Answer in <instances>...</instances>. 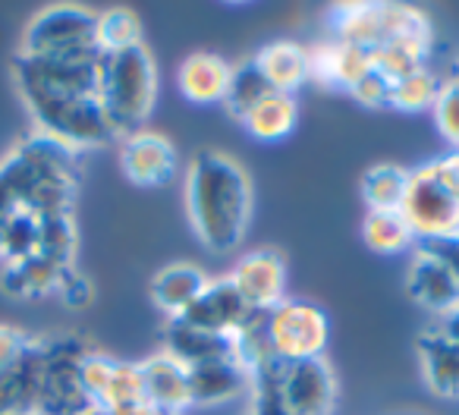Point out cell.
<instances>
[{
    "instance_id": "f546056e",
    "label": "cell",
    "mask_w": 459,
    "mask_h": 415,
    "mask_svg": "<svg viewBox=\"0 0 459 415\" xmlns=\"http://www.w3.org/2000/svg\"><path fill=\"white\" fill-rule=\"evenodd\" d=\"M73 252H76V227L70 214H51L39 220V255L73 268Z\"/></svg>"
},
{
    "instance_id": "836d02e7",
    "label": "cell",
    "mask_w": 459,
    "mask_h": 415,
    "mask_svg": "<svg viewBox=\"0 0 459 415\" xmlns=\"http://www.w3.org/2000/svg\"><path fill=\"white\" fill-rule=\"evenodd\" d=\"M117 359L104 356V352H85L82 365H79V381H82V390L89 393V400L98 406V400L104 396L110 381V371H114Z\"/></svg>"
},
{
    "instance_id": "3957f363",
    "label": "cell",
    "mask_w": 459,
    "mask_h": 415,
    "mask_svg": "<svg viewBox=\"0 0 459 415\" xmlns=\"http://www.w3.org/2000/svg\"><path fill=\"white\" fill-rule=\"evenodd\" d=\"M252 390L274 396L287 415H331L337 402V381L325 356L308 362L264 365L252 375Z\"/></svg>"
},
{
    "instance_id": "b9f144b4",
    "label": "cell",
    "mask_w": 459,
    "mask_h": 415,
    "mask_svg": "<svg viewBox=\"0 0 459 415\" xmlns=\"http://www.w3.org/2000/svg\"><path fill=\"white\" fill-rule=\"evenodd\" d=\"M108 415H164V412H160V409H154L152 402H133V406L110 409Z\"/></svg>"
},
{
    "instance_id": "8d00e7d4",
    "label": "cell",
    "mask_w": 459,
    "mask_h": 415,
    "mask_svg": "<svg viewBox=\"0 0 459 415\" xmlns=\"http://www.w3.org/2000/svg\"><path fill=\"white\" fill-rule=\"evenodd\" d=\"M29 343H32V337H26L20 327L0 324V368H4V365H10L13 359H20L22 352H26Z\"/></svg>"
},
{
    "instance_id": "ba28073f",
    "label": "cell",
    "mask_w": 459,
    "mask_h": 415,
    "mask_svg": "<svg viewBox=\"0 0 459 415\" xmlns=\"http://www.w3.org/2000/svg\"><path fill=\"white\" fill-rule=\"evenodd\" d=\"M85 346L79 340H54L48 343V365H45V387L35 415H85L95 409L89 393L79 381V365H82Z\"/></svg>"
},
{
    "instance_id": "9a60e30c",
    "label": "cell",
    "mask_w": 459,
    "mask_h": 415,
    "mask_svg": "<svg viewBox=\"0 0 459 415\" xmlns=\"http://www.w3.org/2000/svg\"><path fill=\"white\" fill-rule=\"evenodd\" d=\"M164 352L186 365V368H202L211 362H230L237 359V340L221 337V333L202 331L183 318H167L164 331Z\"/></svg>"
},
{
    "instance_id": "4dcf8cb0",
    "label": "cell",
    "mask_w": 459,
    "mask_h": 415,
    "mask_svg": "<svg viewBox=\"0 0 459 415\" xmlns=\"http://www.w3.org/2000/svg\"><path fill=\"white\" fill-rule=\"evenodd\" d=\"M437 91H440V79L431 76L428 70H419L412 76L394 82V89H390V108L406 110V114L431 110L434 101H437Z\"/></svg>"
},
{
    "instance_id": "4316f807",
    "label": "cell",
    "mask_w": 459,
    "mask_h": 415,
    "mask_svg": "<svg viewBox=\"0 0 459 415\" xmlns=\"http://www.w3.org/2000/svg\"><path fill=\"white\" fill-rule=\"evenodd\" d=\"M409 170L396 164H377L362 177V198L368 212H400L406 195Z\"/></svg>"
},
{
    "instance_id": "ffe728a7",
    "label": "cell",
    "mask_w": 459,
    "mask_h": 415,
    "mask_svg": "<svg viewBox=\"0 0 459 415\" xmlns=\"http://www.w3.org/2000/svg\"><path fill=\"white\" fill-rule=\"evenodd\" d=\"M204 287H208V274L202 268H195L189 262H177L154 274L152 299L167 318H183L192 308V302L204 293Z\"/></svg>"
},
{
    "instance_id": "7402d4cb",
    "label": "cell",
    "mask_w": 459,
    "mask_h": 415,
    "mask_svg": "<svg viewBox=\"0 0 459 415\" xmlns=\"http://www.w3.org/2000/svg\"><path fill=\"white\" fill-rule=\"evenodd\" d=\"M428 51H431V35H400V39H387L371 48V64L387 82H400L425 70Z\"/></svg>"
},
{
    "instance_id": "603a6c76",
    "label": "cell",
    "mask_w": 459,
    "mask_h": 415,
    "mask_svg": "<svg viewBox=\"0 0 459 415\" xmlns=\"http://www.w3.org/2000/svg\"><path fill=\"white\" fill-rule=\"evenodd\" d=\"M66 268L45 255H29L20 262L4 264V274H0V287L7 290L10 296H45L54 293L64 281Z\"/></svg>"
},
{
    "instance_id": "2e32d148",
    "label": "cell",
    "mask_w": 459,
    "mask_h": 415,
    "mask_svg": "<svg viewBox=\"0 0 459 415\" xmlns=\"http://www.w3.org/2000/svg\"><path fill=\"white\" fill-rule=\"evenodd\" d=\"M142 381H145V402L160 409L164 415H179L189 409V368L170 352L160 350L158 356L139 362Z\"/></svg>"
},
{
    "instance_id": "7bdbcfd3",
    "label": "cell",
    "mask_w": 459,
    "mask_h": 415,
    "mask_svg": "<svg viewBox=\"0 0 459 415\" xmlns=\"http://www.w3.org/2000/svg\"><path fill=\"white\" fill-rule=\"evenodd\" d=\"M85 415H108V412H104V409H98V406H95V409H91V412H85Z\"/></svg>"
},
{
    "instance_id": "e575fe53",
    "label": "cell",
    "mask_w": 459,
    "mask_h": 415,
    "mask_svg": "<svg viewBox=\"0 0 459 415\" xmlns=\"http://www.w3.org/2000/svg\"><path fill=\"white\" fill-rule=\"evenodd\" d=\"M390 89H394V82H387L381 73L371 70L350 95L356 98L359 104H365V108H390Z\"/></svg>"
},
{
    "instance_id": "8fae6325",
    "label": "cell",
    "mask_w": 459,
    "mask_h": 415,
    "mask_svg": "<svg viewBox=\"0 0 459 415\" xmlns=\"http://www.w3.org/2000/svg\"><path fill=\"white\" fill-rule=\"evenodd\" d=\"M233 287L243 293V299L249 302L255 312H268L277 302L287 299V264L277 249H255L249 255H243L230 274Z\"/></svg>"
},
{
    "instance_id": "83f0119b",
    "label": "cell",
    "mask_w": 459,
    "mask_h": 415,
    "mask_svg": "<svg viewBox=\"0 0 459 415\" xmlns=\"http://www.w3.org/2000/svg\"><path fill=\"white\" fill-rule=\"evenodd\" d=\"M271 91L274 89L268 85V79L258 70L255 60H243L239 66H233V76H230V89H227L223 104H227V110L237 117V120H243V117L249 114L262 98H268Z\"/></svg>"
},
{
    "instance_id": "44dd1931",
    "label": "cell",
    "mask_w": 459,
    "mask_h": 415,
    "mask_svg": "<svg viewBox=\"0 0 459 415\" xmlns=\"http://www.w3.org/2000/svg\"><path fill=\"white\" fill-rule=\"evenodd\" d=\"M258 70L264 73L268 85L281 95H296L302 85L312 79L308 70V48L296 45V41H271L252 57Z\"/></svg>"
},
{
    "instance_id": "4fadbf2b",
    "label": "cell",
    "mask_w": 459,
    "mask_h": 415,
    "mask_svg": "<svg viewBox=\"0 0 459 415\" xmlns=\"http://www.w3.org/2000/svg\"><path fill=\"white\" fill-rule=\"evenodd\" d=\"M308 70H312L315 82L352 91L375 70V64H371V51L333 39L308 48Z\"/></svg>"
},
{
    "instance_id": "277c9868",
    "label": "cell",
    "mask_w": 459,
    "mask_h": 415,
    "mask_svg": "<svg viewBox=\"0 0 459 415\" xmlns=\"http://www.w3.org/2000/svg\"><path fill=\"white\" fill-rule=\"evenodd\" d=\"M98 13L73 4H57L29 20L22 32L20 54L41 60H95L98 48Z\"/></svg>"
},
{
    "instance_id": "ee69618b",
    "label": "cell",
    "mask_w": 459,
    "mask_h": 415,
    "mask_svg": "<svg viewBox=\"0 0 459 415\" xmlns=\"http://www.w3.org/2000/svg\"><path fill=\"white\" fill-rule=\"evenodd\" d=\"M453 79H456V82H459V64H456V76H453Z\"/></svg>"
},
{
    "instance_id": "6da1fadb",
    "label": "cell",
    "mask_w": 459,
    "mask_h": 415,
    "mask_svg": "<svg viewBox=\"0 0 459 415\" xmlns=\"http://www.w3.org/2000/svg\"><path fill=\"white\" fill-rule=\"evenodd\" d=\"M186 214L211 252H233L252 220V179L237 158L202 148L186 170Z\"/></svg>"
},
{
    "instance_id": "8992f818",
    "label": "cell",
    "mask_w": 459,
    "mask_h": 415,
    "mask_svg": "<svg viewBox=\"0 0 459 415\" xmlns=\"http://www.w3.org/2000/svg\"><path fill=\"white\" fill-rule=\"evenodd\" d=\"M41 135H51L54 142L66 145L70 151L79 148H101L108 142L120 139L110 123L108 110L101 108L98 95L82 98H48V101L26 104Z\"/></svg>"
},
{
    "instance_id": "9c48e42d",
    "label": "cell",
    "mask_w": 459,
    "mask_h": 415,
    "mask_svg": "<svg viewBox=\"0 0 459 415\" xmlns=\"http://www.w3.org/2000/svg\"><path fill=\"white\" fill-rule=\"evenodd\" d=\"M48 343L32 340L20 359L0 368V415H35L45 387Z\"/></svg>"
},
{
    "instance_id": "f35d334b",
    "label": "cell",
    "mask_w": 459,
    "mask_h": 415,
    "mask_svg": "<svg viewBox=\"0 0 459 415\" xmlns=\"http://www.w3.org/2000/svg\"><path fill=\"white\" fill-rule=\"evenodd\" d=\"M437 170L444 173V179L450 183V189L456 192V198H459V151L446 154V158H437Z\"/></svg>"
},
{
    "instance_id": "5bb4252c",
    "label": "cell",
    "mask_w": 459,
    "mask_h": 415,
    "mask_svg": "<svg viewBox=\"0 0 459 415\" xmlns=\"http://www.w3.org/2000/svg\"><path fill=\"white\" fill-rule=\"evenodd\" d=\"M406 290L421 308L434 312L437 318H444L446 312H453L459 306V281L440 258H434L421 246L415 249L412 264H409Z\"/></svg>"
},
{
    "instance_id": "52a82bcc",
    "label": "cell",
    "mask_w": 459,
    "mask_h": 415,
    "mask_svg": "<svg viewBox=\"0 0 459 415\" xmlns=\"http://www.w3.org/2000/svg\"><path fill=\"white\" fill-rule=\"evenodd\" d=\"M264 333L277 362H308L327 350L331 324L318 306L306 299H283L264 312Z\"/></svg>"
},
{
    "instance_id": "ac0fdd59",
    "label": "cell",
    "mask_w": 459,
    "mask_h": 415,
    "mask_svg": "<svg viewBox=\"0 0 459 415\" xmlns=\"http://www.w3.org/2000/svg\"><path fill=\"white\" fill-rule=\"evenodd\" d=\"M252 390V375L237 362H211L189 368V402L192 406H227Z\"/></svg>"
},
{
    "instance_id": "74e56055",
    "label": "cell",
    "mask_w": 459,
    "mask_h": 415,
    "mask_svg": "<svg viewBox=\"0 0 459 415\" xmlns=\"http://www.w3.org/2000/svg\"><path fill=\"white\" fill-rule=\"evenodd\" d=\"M425 252H431L434 258L446 264L453 271V277L459 281V237H446V239H431V243H419Z\"/></svg>"
},
{
    "instance_id": "f1b7e54d",
    "label": "cell",
    "mask_w": 459,
    "mask_h": 415,
    "mask_svg": "<svg viewBox=\"0 0 459 415\" xmlns=\"http://www.w3.org/2000/svg\"><path fill=\"white\" fill-rule=\"evenodd\" d=\"M95 35H98V48H101V54H114V51L135 48V45H142L139 16L126 7L104 10V13H98Z\"/></svg>"
},
{
    "instance_id": "1f68e13d",
    "label": "cell",
    "mask_w": 459,
    "mask_h": 415,
    "mask_svg": "<svg viewBox=\"0 0 459 415\" xmlns=\"http://www.w3.org/2000/svg\"><path fill=\"white\" fill-rule=\"evenodd\" d=\"M133 402H145V381H142L139 362H114L108 390L98 400V409L110 412V409L133 406Z\"/></svg>"
},
{
    "instance_id": "ab89813d",
    "label": "cell",
    "mask_w": 459,
    "mask_h": 415,
    "mask_svg": "<svg viewBox=\"0 0 459 415\" xmlns=\"http://www.w3.org/2000/svg\"><path fill=\"white\" fill-rule=\"evenodd\" d=\"M249 415H287V412H283V409L277 406V400H274V396H268V393H258V390H255V400H252Z\"/></svg>"
},
{
    "instance_id": "d6a6232c",
    "label": "cell",
    "mask_w": 459,
    "mask_h": 415,
    "mask_svg": "<svg viewBox=\"0 0 459 415\" xmlns=\"http://www.w3.org/2000/svg\"><path fill=\"white\" fill-rule=\"evenodd\" d=\"M431 110H434V123H437L440 135L459 151V82L456 79L440 82L437 101H434Z\"/></svg>"
},
{
    "instance_id": "e0dca14e",
    "label": "cell",
    "mask_w": 459,
    "mask_h": 415,
    "mask_svg": "<svg viewBox=\"0 0 459 415\" xmlns=\"http://www.w3.org/2000/svg\"><path fill=\"white\" fill-rule=\"evenodd\" d=\"M230 76H233V66L221 54L195 51L179 64L177 85L186 101L192 104H223L230 89Z\"/></svg>"
},
{
    "instance_id": "484cf974",
    "label": "cell",
    "mask_w": 459,
    "mask_h": 415,
    "mask_svg": "<svg viewBox=\"0 0 459 415\" xmlns=\"http://www.w3.org/2000/svg\"><path fill=\"white\" fill-rule=\"evenodd\" d=\"M362 239L371 252L396 255L415 246V237L400 212H368L362 220Z\"/></svg>"
},
{
    "instance_id": "d590c367",
    "label": "cell",
    "mask_w": 459,
    "mask_h": 415,
    "mask_svg": "<svg viewBox=\"0 0 459 415\" xmlns=\"http://www.w3.org/2000/svg\"><path fill=\"white\" fill-rule=\"evenodd\" d=\"M57 293L64 296L66 302H70L73 308H85L91 302V283L85 281V277H79L73 268H66L64 281H60Z\"/></svg>"
},
{
    "instance_id": "30bf717a",
    "label": "cell",
    "mask_w": 459,
    "mask_h": 415,
    "mask_svg": "<svg viewBox=\"0 0 459 415\" xmlns=\"http://www.w3.org/2000/svg\"><path fill=\"white\" fill-rule=\"evenodd\" d=\"M255 315V308L243 299L233 281L230 277H217V281H208L204 293L192 302V308L183 315V321L202 327V331L221 333V337H237L249 318Z\"/></svg>"
},
{
    "instance_id": "7c38bea8",
    "label": "cell",
    "mask_w": 459,
    "mask_h": 415,
    "mask_svg": "<svg viewBox=\"0 0 459 415\" xmlns=\"http://www.w3.org/2000/svg\"><path fill=\"white\" fill-rule=\"evenodd\" d=\"M120 167L129 183L160 186L177 173V148L167 135L139 129L133 135H123Z\"/></svg>"
},
{
    "instance_id": "5b68a950",
    "label": "cell",
    "mask_w": 459,
    "mask_h": 415,
    "mask_svg": "<svg viewBox=\"0 0 459 415\" xmlns=\"http://www.w3.org/2000/svg\"><path fill=\"white\" fill-rule=\"evenodd\" d=\"M400 214L412 230L415 243L459 237V198L437 170V160L409 170Z\"/></svg>"
},
{
    "instance_id": "7a4b0ae2",
    "label": "cell",
    "mask_w": 459,
    "mask_h": 415,
    "mask_svg": "<svg viewBox=\"0 0 459 415\" xmlns=\"http://www.w3.org/2000/svg\"><path fill=\"white\" fill-rule=\"evenodd\" d=\"M98 101L108 110L117 135H133L145 126L158 101V70L145 45L101 54L98 64Z\"/></svg>"
},
{
    "instance_id": "d4e9b609",
    "label": "cell",
    "mask_w": 459,
    "mask_h": 415,
    "mask_svg": "<svg viewBox=\"0 0 459 415\" xmlns=\"http://www.w3.org/2000/svg\"><path fill=\"white\" fill-rule=\"evenodd\" d=\"M337 41L359 45L365 51L384 41V4H343L333 10Z\"/></svg>"
},
{
    "instance_id": "cb8c5ba5",
    "label": "cell",
    "mask_w": 459,
    "mask_h": 415,
    "mask_svg": "<svg viewBox=\"0 0 459 415\" xmlns=\"http://www.w3.org/2000/svg\"><path fill=\"white\" fill-rule=\"evenodd\" d=\"M296 120H299V104H296V95L271 91V95L262 98V101H258L239 123L249 129L252 139L281 142L296 129Z\"/></svg>"
},
{
    "instance_id": "60d3db41",
    "label": "cell",
    "mask_w": 459,
    "mask_h": 415,
    "mask_svg": "<svg viewBox=\"0 0 459 415\" xmlns=\"http://www.w3.org/2000/svg\"><path fill=\"white\" fill-rule=\"evenodd\" d=\"M437 331L444 333V337H450L453 343H459V306L453 308V312H446L444 318H437Z\"/></svg>"
},
{
    "instance_id": "d6986e66",
    "label": "cell",
    "mask_w": 459,
    "mask_h": 415,
    "mask_svg": "<svg viewBox=\"0 0 459 415\" xmlns=\"http://www.w3.org/2000/svg\"><path fill=\"white\" fill-rule=\"evenodd\" d=\"M419 365L434 396L459 400V343L431 327L419 337Z\"/></svg>"
}]
</instances>
